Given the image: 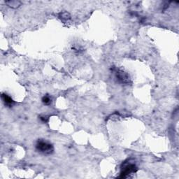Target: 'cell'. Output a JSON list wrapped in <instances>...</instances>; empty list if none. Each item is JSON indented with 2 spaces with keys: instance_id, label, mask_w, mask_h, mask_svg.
<instances>
[{
  "instance_id": "obj_1",
  "label": "cell",
  "mask_w": 179,
  "mask_h": 179,
  "mask_svg": "<svg viewBox=\"0 0 179 179\" xmlns=\"http://www.w3.org/2000/svg\"><path fill=\"white\" fill-rule=\"evenodd\" d=\"M36 148L40 153L46 154V155L51 154L53 152V150H54L53 145L47 141H43V140L38 141L36 145Z\"/></svg>"
},
{
  "instance_id": "obj_2",
  "label": "cell",
  "mask_w": 179,
  "mask_h": 179,
  "mask_svg": "<svg viewBox=\"0 0 179 179\" xmlns=\"http://www.w3.org/2000/svg\"><path fill=\"white\" fill-rule=\"evenodd\" d=\"M137 171V167L134 164L132 163H124V166L122 168L121 173H120V176L118 178H127L129 175L131 174L135 173Z\"/></svg>"
},
{
  "instance_id": "obj_3",
  "label": "cell",
  "mask_w": 179,
  "mask_h": 179,
  "mask_svg": "<svg viewBox=\"0 0 179 179\" xmlns=\"http://www.w3.org/2000/svg\"><path fill=\"white\" fill-rule=\"evenodd\" d=\"M115 76H116L117 79L119 81V82L124 83V84H128L130 82V78L128 73L125 72L123 70H117L116 73H115Z\"/></svg>"
},
{
  "instance_id": "obj_4",
  "label": "cell",
  "mask_w": 179,
  "mask_h": 179,
  "mask_svg": "<svg viewBox=\"0 0 179 179\" xmlns=\"http://www.w3.org/2000/svg\"><path fill=\"white\" fill-rule=\"evenodd\" d=\"M1 99H2L3 102H4L5 104L8 106H11L13 104H14V101L11 99V97H9V95H7L6 94H4V93H3V94L1 95Z\"/></svg>"
},
{
  "instance_id": "obj_5",
  "label": "cell",
  "mask_w": 179,
  "mask_h": 179,
  "mask_svg": "<svg viewBox=\"0 0 179 179\" xmlns=\"http://www.w3.org/2000/svg\"><path fill=\"white\" fill-rule=\"evenodd\" d=\"M5 3H6L9 7L13 8V9H16V8L19 7L21 4V2L19 1H5Z\"/></svg>"
},
{
  "instance_id": "obj_6",
  "label": "cell",
  "mask_w": 179,
  "mask_h": 179,
  "mask_svg": "<svg viewBox=\"0 0 179 179\" xmlns=\"http://www.w3.org/2000/svg\"><path fill=\"white\" fill-rule=\"evenodd\" d=\"M60 18H61L62 21H67L70 19V15L69 13H68L67 12H63L60 14Z\"/></svg>"
},
{
  "instance_id": "obj_7",
  "label": "cell",
  "mask_w": 179,
  "mask_h": 179,
  "mask_svg": "<svg viewBox=\"0 0 179 179\" xmlns=\"http://www.w3.org/2000/svg\"><path fill=\"white\" fill-rule=\"evenodd\" d=\"M42 102L45 104H51V99L50 98L49 96L46 95V96H44L43 97Z\"/></svg>"
}]
</instances>
